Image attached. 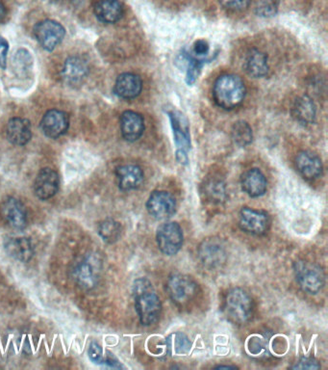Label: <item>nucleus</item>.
<instances>
[{"label":"nucleus","mask_w":328,"mask_h":370,"mask_svg":"<svg viewBox=\"0 0 328 370\" xmlns=\"http://www.w3.org/2000/svg\"><path fill=\"white\" fill-rule=\"evenodd\" d=\"M101 262L95 255H87L74 265L71 276L82 289L90 290L100 281Z\"/></svg>","instance_id":"obj_5"},{"label":"nucleus","mask_w":328,"mask_h":370,"mask_svg":"<svg viewBox=\"0 0 328 370\" xmlns=\"http://www.w3.org/2000/svg\"><path fill=\"white\" fill-rule=\"evenodd\" d=\"M295 279L303 291L310 294H318L324 286L325 276L321 266L306 260L295 263Z\"/></svg>","instance_id":"obj_4"},{"label":"nucleus","mask_w":328,"mask_h":370,"mask_svg":"<svg viewBox=\"0 0 328 370\" xmlns=\"http://www.w3.org/2000/svg\"><path fill=\"white\" fill-rule=\"evenodd\" d=\"M245 97L244 81L236 74H223L215 81L213 98L220 108L232 110L244 102Z\"/></svg>","instance_id":"obj_2"},{"label":"nucleus","mask_w":328,"mask_h":370,"mask_svg":"<svg viewBox=\"0 0 328 370\" xmlns=\"http://www.w3.org/2000/svg\"><path fill=\"white\" fill-rule=\"evenodd\" d=\"M34 36L42 49L52 52L61 44L65 37L66 31L63 25L57 21L45 20L37 23L34 28Z\"/></svg>","instance_id":"obj_8"},{"label":"nucleus","mask_w":328,"mask_h":370,"mask_svg":"<svg viewBox=\"0 0 328 370\" xmlns=\"http://www.w3.org/2000/svg\"><path fill=\"white\" fill-rule=\"evenodd\" d=\"M239 225L245 233L261 236L268 231L269 218L266 212L261 210L244 207L240 212Z\"/></svg>","instance_id":"obj_12"},{"label":"nucleus","mask_w":328,"mask_h":370,"mask_svg":"<svg viewBox=\"0 0 328 370\" xmlns=\"http://www.w3.org/2000/svg\"><path fill=\"white\" fill-rule=\"evenodd\" d=\"M167 291L175 304L185 306L196 298L197 284L191 277L173 274L168 279Z\"/></svg>","instance_id":"obj_6"},{"label":"nucleus","mask_w":328,"mask_h":370,"mask_svg":"<svg viewBox=\"0 0 328 370\" xmlns=\"http://www.w3.org/2000/svg\"><path fill=\"white\" fill-rule=\"evenodd\" d=\"M93 13L101 23H115L121 20L124 9L119 0H100L93 6Z\"/></svg>","instance_id":"obj_20"},{"label":"nucleus","mask_w":328,"mask_h":370,"mask_svg":"<svg viewBox=\"0 0 328 370\" xmlns=\"http://www.w3.org/2000/svg\"><path fill=\"white\" fill-rule=\"evenodd\" d=\"M252 0H220L223 9L229 12H242L250 6Z\"/></svg>","instance_id":"obj_31"},{"label":"nucleus","mask_w":328,"mask_h":370,"mask_svg":"<svg viewBox=\"0 0 328 370\" xmlns=\"http://www.w3.org/2000/svg\"><path fill=\"white\" fill-rule=\"evenodd\" d=\"M225 311L228 318L236 324H245L253 316V302L245 290L235 287L229 290L225 300Z\"/></svg>","instance_id":"obj_3"},{"label":"nucleus","mask_w":328,"mask_h":370,"mask_svg":"<svg viewBox=\"0 0 328 370\" xmlns=\"http://www.w3.org/2000/svg\"><path fill=\"white\" fill-rule=\"evenodd\" d=\"M242 190L252 198L263 196L266 191V180L259 169H250L241 178Z\"/></svg>","instance_id":"obj_23"},{"label":"nucleus","mask_w":328,"mask_h":370,"mask_svg":"<svg viewBox=\"0 0 328 370\" xmlns=\"http://www.w3.org/2000/svg\"><path fill=\"white\" fill-rule=\"evenodd\" d=\"M204 194L211 202L221 203L226 198V185L220 178H211L204 185Z\"/></svg>","instance_id":"obj_27"},{"label":"nucleus","mask_w":328,"mask_h":370,"mask_svg":"<svg viewBox=\"0 0 328 370\" xmlns=\"http://www.w3.org/2000/svg\"><path fill=\"white\" fill-rule=\"evenodd\" d=\"M280 0H257L255 4V13L259 17L271 18L276 15Z\"/></svg>","instance_id":"obj_30"},{"label":"nucleus","mask_w":328,"mask_h":370,"mask_svg":"<svg viewBox=\"0 0 328 370\" xmlns=\"http://www.w3.org/2000/svg\"><path fill=\"white\" fill-rule=\"evenodd\" d=\"M293 369H321V364H319L318 361L315 360L314 358L310 357H304L301 358L294 366Z\"/></svg>","instance_id":"obj_32"},{"label":"nucleus","mask_w":328,"mask_h":370,"mask_svg":"<svg viewBox=\"0 0 328 370\" xmlns=\"http://www.w3.org/2000/svg\"><path fill=\"white\" fill-rule=\"evenodd\" d=\"M135 296V307L141 323L149 326L160 318L162 311L161 301L156 294L151 282L146 279H139L133 286Z\"/></svg>","instance_id":"obj_1"},{"label":"nucleus","mask_w":328,"mask_h":370,"mask_svg":"<svg viewBox=\"0 0 328 370\" xmlns=\"http://www.w3.org/2000/svg\"><path fill=\"white\" fill-rule=\"evenodd\" d=\"M295 166L298 173L306 180H315L322 174V162L312 151H300L295 158Z\"/></svg>","instance_id":"obj_18"},{"label":"nucleus","mask_w":328,"mask_h":370,"mask_svg":"<svg viewBox=\"0 0 328 370\" xmlns=\"http://www.w3.org/2000/svg\"><path fill=\"white\" fill-rule=\"evenodd\" d=\"M89 63L82 56H71L64 63L62 68L63 81L69 85L81 83L89 74Z\"/></svg>","instance_id":"obj_15"},{"label":"nucleus","mask_w":328,"mask_h":370,"mask_svg":"<svg viewBox=\"0 0 328 370\" xmlns=\"http://www.w3.org/2000/svg\"><path fill=\"white\" fill-rule=\"evenodd\" d=\"M88 355H89L90 360L93 363L100 364L103 362L102 348L98 342L90 343Z\"/></svg>","instance_id":"obj_33"},{"label":"nucleus","mask_w":328,"mask_h":370,"mask_svg":"<svg viewBox=\"0 0 328 370\" xmlns=\"http://www.w3.org/2000/svg\"><path fill=\"white\" fill-rule=\"evenodd\" d=\"M60 178L57 172L52 168H44L37 175L34 183L35 195L42 201H47L59 190Z\"/></svg>","instance_id":"obj_14"},{"label":"nucleus","mask_w":328,"mask_h":370,"mask_svg":"<svg viewBox=\"0 0 328 370\" xmlns=\"http://www.w3.org/2000/svg\"><path fill=\"white\" fill-rule=\"evenodd\" d=\"M98 233L106 243H114L121 238V224L113 219L104 220L98 228Z\"/></svg>","instance_id":"obj_28"},{"label":"nucleus","mask_w":328,"mask_h":370,"mask_svg":"<svg viewBox=\"0 0 328 370\" xmlns=\"http://www.w3.org/2000/svg\"><path fill=\"white\" fill-rule=\"evenodd\" d=\"M199 259L204 267L218 269L226 262V251L221 241L216 238H208L202 242L199 249Z\"/></svg>","instance_id":"obj_10"},{"label":"nucleus","mask_w":328,"mask_h":370,"mask_svg":"<svg viewBox=\"0 0 328 370\" xmlns=\"http://www.w3.org/2000/svg\"><path fill=\"white\" fill-rule=\"evenodd\" d=\"M192 342L183 333H173L166 339V348L170 355H185V354L190 352Z\"/></svg>","instance_id":"obj_26"},{"label":"nucleus","mask_w":328,"mask_h":370,"mask_svg":"<svg viewBox=\"0 0 328 370\" xmlns=\"http://www.w3.org/2000/svg\"><path fill=\"white\" fill-rule=\"evenodd\" d=\"M143 89L142 79L138 74L125 73L117 79L115 93L124 100H132L141 94Z\"/></svg>","instance_id":"obj_17"},{"label":"nucleus","mask_w":328,"mask_h":370,"mask_svg":"<svg viewBox=\"0 0 328 370\" xmlns=\"http://www.w3.org/2000/svg\"><path fill=\"white\" fill-rule=\"evenodd\" d=\"M122 137L128 142L140 139L145 132V122L141 114L134 111H125L121 117Z\"/></svg>","instance_id":"obj_16"},{"label":"nucleus","mask_w":328,"mask_h":370,"mask_svg":"<svg viewBox=\"0 0 328 370\" xmlns=\"http://www.w3.org/2000/svg\"><path fill=\"white\" fill-rule=\"evenodd\" d=\"M69 118L68 114L58 109H52L45 114L41 122V129L45 137L56 139L62 137L68 130Z\"/></svg>","instance_id":"obj_13"},{"label":"nucleus","mask_w":328,"mask_h":370,"mask_svg":"<svg viewBox=\"0 0 328 370\" xmlns=\"http://www.w3.org/2000/svg\"><path fill=\"white\" fill-rule=\"evenodd\" d=\"M6 8H5L4 2L0 0V21L4 20L5 17H6Z\"/></svg>","instance_id":"obj_36"},{"label":"nucleus","mask_w":328,"mask_h":370,"mask_svg":"<svg viewBox=\"0 0 328 370\" xmlns=\"http://www.w3.org/2000/svg\"><path fill=\"white\" fill-rule=\"evenodd\" d=\"M146 209L156 219L165 220L175 214L177 203L169 192L154 191L146 202Z\"/></svg>","instance_id":"obj_9"},{"label":"nucleus","mask_w":328,"mask_h":370,"mask_svg":"<svg viewBox=\"0 0 328 370\" xmlns=\"http://www.w3.org/2000/svg\"><path fill=\"white\" fill-rule=\"evenodd\" d=\"M6 134L8 140L14 145H26L32 137L30 122L23 118L11 119L7 124Z\"/></svg>","instance_id":"obj_21"},{"label":"nucleus","mask_w":328,"mask_h":370,"mask_svg":"<svg viewBox=\"0 0 328 370\" xmlns=\"http://www.w3.org/2000/svg\"><path fill=\"white\" fill-rule=\"evenodd\" d=\"M216 369H236V366H218L217 367H216Z\"/></svg>","instance_id":"obj_37"},{"label":"nucleus","mask_w":328,"mask_h":370,"mask_svg":"<svg viewBox=\"0 0 328 370\" xmlns=\"http://www.w3.org/2000/svg\"><path fill=\"white\" fill-rule=\"evenodd\" d=\"M245 70L255 79L265 76L269 71L268 58L265 53L258 50H250L245 56Z\"/></svg>","instance_id":"obj_25"},{"label":"nucleus","mask_w":328,"mask_h":370,"mask_svg":"<svg viewBox=\"0 0 328 370\" xmlns=\"http://www.w3.org/2000/svg\"><path fill=\"white\" fill-rule=\"evenodd\" d=\"M194 52L197 55H205L209 52V44L205 40H199L194 42Z\"/></svg>","instance_id":"obj_35"},{"label":"nucleus","mask_w":328,"mask_h":370,"mask_svg":"<svg viewBox=\"0 0 328 370\" xmlns=\"http://www.w3.org/2000/svg\"><path fill=\"white\" fill-rule=\"evenodd\" d=\"M116 175L119 187L122 191L135 190L144 182V173L137 165H122L117 168Z\"/></svg>","instance_id":"obj_19"},{"label":"nucleus","mask_w":328,"mask_h":370,"mask_svg":"<svg viewBox=\"0 0 328 370\" xmlns=\"http://www.w3.org/2000/svg\"><path fill=\"white\" fill-rule=\"evenodd\" d=\"M292 113L294 118L300 124H313L317 117L316 105L309 96H301L295 100Z\"/></svg>","instance_id":"obj_24"},{"label":"nucleus","mask_w":328,"mask_h":370,"mask_svg":"<svg viewBox=\"0 0 328 370\" xmlns=\"http://www.w3.org/2000/svg\"><path fill=\"white\" fill-rule=\"evenodd\" d=\"M8 50H9L8 42L0 36V68H6Z\"/></svg>","instance_id":"obj_34"},{"label":"nucleus","mask_w":328,"mask_h":370,"mask_svg":"<svg viewBox=\"0 0 328 370\" xmlns=\"http://www.w3.org/2000/svg\"><path fill=\"white\" fill-rule=\"evenodd\" d=\"M160 251L167 255H177L183 245V231L177 223H165L156 233Z\"/></svg>","instance_id":"obj_7"},{"label":"nucleus","mask_w":328,"mask_h":370,"mask_svg":"<svg viewBox=\"0 0 328 370\" xmlns=\"http://www.w3.org/2000/svg\"><path fill=\"white\" fill-rule=\"evenodd\" d=\"M0 215L10 227L16 230H23L28 224V212L25 204L13 197L0 204Z\"/></svg>","instance_id":"obj_11"},{"label":"nucleus","mask_w":328,"mask_h":370,"mask_svg":"<svg viewBox=\"0 0 328 370\" xmlns=\"http://www.w3.org/2000/svg\"><path fill=\"white\" fill-rule=\"evenodd\" d=\"M4 249L11 258L21 262H28L34 255L33 245L26 238L5 239Z\"/></svg>","instance_id":"obj_22"},{"label":"nucleus","mask_w":328,"mask_h":370,"mask_svg":"<svg viewBox=\"0 0 328 370\" xmlns=\"http://www.w3.org/2000/svg\"><path fill=\"white\" fill-rule=\"evenodd\" d=\"M232 138L237 145L241 147L250 145L252 141V129L247 122L239 121L235 122L232 127Z\"/></svg>","instance_id":"obj_29"}]
</instances>
